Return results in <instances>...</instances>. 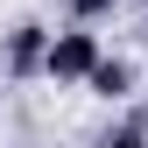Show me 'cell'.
<instances>
[{
  "instance_id": "obj_1",
  "label": "cell",
  "mask_w": 148,
  "mask_h": 148,
  "mask_svg": "<svg viewBox=\"0 0 148 148\" xmlns=\"http://www.w3.org/2000/svg\"><path fill=\"white\" fill-rule=\"evenodd\" d=\"M99 35L92 28H64V35H49V57H42V78L49 85H78V78H92L99 71Z\"/></svg>"
},
{
  "instance_id": "obj_2",
  "label": "cell",
  "mask_w": 148,
  "mask_h": 148,
  "mask_svg": "<svg viewBox=\"0 0 148 148\" xmlns=\"http://www.w3.org/2000/svg\"><path fill=\"white\" fill-rule=\"evenodd\" d=\"M42 57H49V28L42 21H21V28L7 35V71H14V78H35Z\"/></svg>"
},
{
  "instance_id": "obj_3",
  "label": "cell",
  "mask_w": 148,
  "mask_h": 148,
  "mask_svg": "<svg viewBox=\"0 0 148 148\" xmlns=\"http://www.w3.org/2000/svg\"><path fill=\"white\" fill-rule=\"evenodd\" d=\"M92 92H99V99H127V85H134V71H127L120 57H99V71H92L85 78Z\"/></svg>"
},
{
  "instance_id": "obj_4",
  "label": "cell",
  "mask_w": 148,
  "mask_h": 148,
  "mask_svg": "<svg viewBox=\"0 0 148 148\" xmlns=\"http://www.w3.org/2000/svg\"><path fill=\"white\" fill-rule=\"evenodd\" d=\"M71 14H78V28H92V21H106V14L120 7V0H64Z\"/></svg>"
},
{
  "instance_id": "obj_5",
  "label": "cell",
  "mask_w": 148,
  "mask_h": 148,
  "mask_svg": "<svg viewBox=\"0 0 148 148\" xmlns=\"http://www.w3.org/2000/svg\"><path fill=\"white\" fill-rule=\"evenodd\" d=\"M113 148H141V134H120V141H113Z\"/></svg>"
},
{
  "instance_id": "obj_6",
  "label": "cell",
  "mask_w": 148,
  "mask_h": 148,
  "mask_svg": "<svg viewBox=\"0 0 148 148\" xmlns=\"http://www.w3.org/2000/svg\"><path fill=\"white\" fill-rule=\"evenodd\" d=\"M141 42H148V28H141Z\"/></svg>"
}]
</instances>
